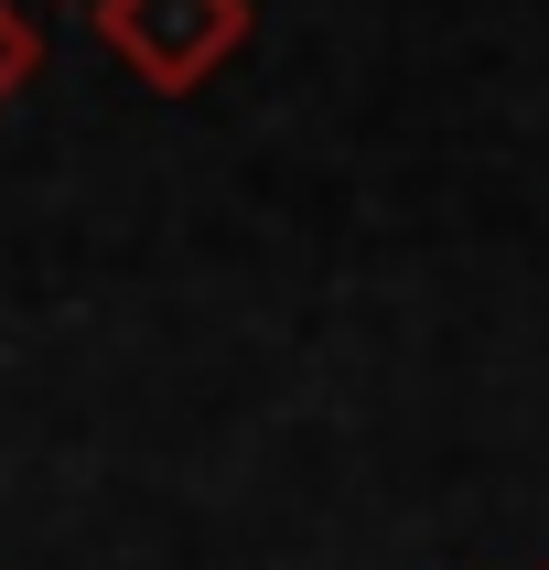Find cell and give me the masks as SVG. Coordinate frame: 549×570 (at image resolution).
<instances>
[{
	"label": "cell",
	"mask_w": 549,
	"mask_h": 570,
	"mask_svg": "<svg viewBox=\"0 0 549 570\" xmlns=\"http://www.w3.org/2000/svg\"><path fill=\"white\" fill-rule=\"evenodd\" d=\"M97 32H108V55L151 97H194L237 65L248 0H97Z\"/></svg>",
	"instance_id": "cell-1"
},
{
	"label": "cell",
	"mask_w": 549,
	"mask_h": 570,
	"mask_svg": "<svg viewBox=\"0 0 549 570\" xmlns=\"http://www.w3.org/2000/svg\"><path fill=\"white\" fill-rule=\"evenodd\" d=\"M43 76V22H32V0H0V108Z\"/></svg>",
	"instance_id": "cell-2"
},
{
	"label": "cell",
	"mask_w": 549,
	"mask_h": 570,
	"mask_svg": "<svg viewBox=\"0 0 549 570\" xmlns=\"http://www.w3.org/2000/svg\"><path fill=\"white\" fill-rule=\"evenodd\" d=\"M539 570H549V560H539Z\"/></svg>",
	"instance_id": "cell-4"
},
{
	"label": "cell",
	"mask_w": 549,
	"mask_h": 570,
	"mask_svg": "<svg viewBox=\"0 0 549 570\" xmlns=\"http://www.w3.org/2000/svg\"><path fill=\"white\" fill-rule=\"evenodd\" d=\"M76 11H97V0H76Z\"/></svg>",
	"instance_id": "cell-3"
}]
</instances>
